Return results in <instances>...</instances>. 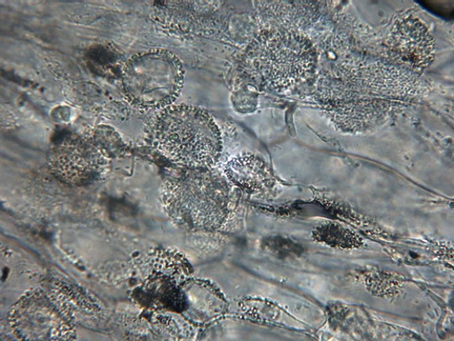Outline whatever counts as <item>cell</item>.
Segmentation results:
<instances>
[{"label": "cell", "mask_w": 454, "mask_h": 341, "mask_svg": "<svg viewBox=\"0 0 454 341\" xmlns=\"http://www.w3.org/2000/svg\"><path fill=\"white\" fill-rule=\"evenodd\" d=\"M9 323L23 340L75 339L74 318L56 295L36 289L26 293L12 307Z\"/></svg>", "instance_id": "5b68a950"}, {"label": "cell", "mask_w": 454, "mask_h": 341, "mask_svg": "<svg viewBox=\"0 0 454 341\" xmlns=\"http://www.w3.org/2000/svg\"><path fill=\"white\" fill-rule=\"evenodd\" d=\"M48 166L61 182L82 187L98 182L105 174L108 160L90 139L71 136L49 151Z\"/></svg>", "instance_id": "8992f818"}, {"label": "cell", "mask_w": 454, "mask_h": 341, "mask_svg": "<svg viewBox=\"0 0 454 341\" xmlns=\"http://www.w3.org/2000/svg\"><path fill=\"white\" fill-rule=\"evenodd\" d=\"M160 199L165 213L178 228L215 232L231 213V183L213 168L178 167L165 179Z\"/></svg>", "instance_id": "6da1fadb"}, {"label": "cell", "mask_w": 454, "mask_h": 341, "mask_svg": "<svg viewBox=\"0 0 454 341\" xmlns=\"http://www.w3.org/2000/svg\"><path fill=\"white\" fill-rule=\"evenodd\" d=\"M223 174L229 182L244 190L257 192L274 183L271 169L257 156L243 154L227 163Z\"/></svg>", "instance_id": "52a82bcc"}, {"label": "cell", "mask_w": 454, "mask_h": 341, "mask_svg": "<svg viewBox=\"0 0 454 341\" xmlns=\"http://www.w3.org/2000/svg\"><path fill=\"white\" fill-rule=\"evenodd\" d=\"M184 69L180 58L168 50H153L131 57L122 68L121 91L140 111L171 106L184 87Z\"/></svg>", "instance_id": "277c9868"}, {"label": "cell", "mask_w": 454, "mask_h": 341, "mask_svg": "<svg viewBox=\"0 0 454 341\" xmlns=\"http://www.w3.org/2000/svg\"><path fill=\"white\" fill-rule=\"evenodd\" d=\"M245 66L264 86L287 90L311 76L317 65V53L309 40L285 29L262 32L247 47Z\"/></svg>", "instance_id": "3957f363"}, {"label": "cell", "mask_w": 454, "mask_h": 341, "mask_svg": "<svg viewBox=\"0 0 454 341\" xmlns=\"http://www.w3.org/2000/svg\"><path fill=\"white\" fill-rule=\"evenodd\" d=\"M325 231L327 232L325 239H332V242H330L332 244L343 248H353L359 244L357 237L347 229L336 227L335 229H327Z\"/></svg>", "instance_id": "ba28073f"}, {"label": "cell", "mask_w": 454, "mask_h": 341, "mask_svg": "<svg viewBox=\"0 0 454 341\" xmlns=\"http://www.w3.org/2000/svg\"><path fill=\"white\" fill-rule=\"evenodd\" d=\"M149 142L180 167L213 168L223 151L221 131L206 111L191 105L161 110L150 125Z\"/></svg>", "instance_id": "7a4b0ae2"}]
</instances>
